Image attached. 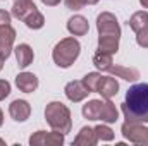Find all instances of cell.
I'll return each instance as SVG.
<instances>
[{
  "label": "cell",
  "mask_w": 148,
  "mask_h": 146,
  "mask_svg": "<svg viewBox=\"0 0 148 146\" xmlns=\"http://www.w3.org/2000/svg\"><path fill=\"white\" fill-rule=\"evenodd\" d=\"M122 113L127 122H148V84L140 83L127 89L122 103Z\"/></svg>",
  "instance_id": "obj_1"
},
{
  "label": "cell",
  "mask_w": 148,
  "mask_h": 146,
  "mask_svg": "<svg viewBox=\"0 0 148 146\" xmlns=\"http://www.w3.org/2000/svg\"><path fill=\"white\" fill-rule=\"evenodd\" d=\"M45 119L48 122V126L53 131H59L62 134L71 132L73 127V120H71V112L69 108L60 103V102H50L45 108Z\"/></svg>",
  "instance_id": "obj_2"
},
{
  "label": "cell",
  "mask_w": 148,
  "mask_h": 146,
  "mask_svg": "<svg viewBox=\"0 0 148 146\" xmlns=\"http://www.w3.org/2000/svg\"><path fill=\"white\" fill-rule=\"evenodd\" d=\"M79 52H81V45L76 38H64L55 45L52 52V59L59 67L67 69L76 62V59L79 57Z\"/></svg>",
  "instance_id": "obj_3"
},
{
  "label": "cell",
  "mask_w": 148,
  "mask_h": 146,
  "mask_svg": "<svg viewBox=\"0 0 148 146\" xmlns=\"http://www.w3.org/2000/svg\"><path fill=\"white\" fill-rule=\"evenodd\" d=\"M97 29H98V38H121V26L117 17L110 12H102L97 17Z\"/></svg>",
  "instance_id": "obj_4"
},
{
  "label": "cell",
  "mask_w": 148,
  "mask_h": 146,
  "mask_svg": "<svg viewBox=\"0 0 148 146\" xmlns=\"http://www.w3.org/2000/svg\"><path fill=\"white\" fill-rule=\"evenodd\" d=\"M121 132L126 139H129L134 145H148V127L141 122H124L121 127Z\"/></svg>",
  "instance_id": "obj_5"
},
{
  "label": "cell",
  "mask_w": 148,
  "mask_h": 146,
  "mask_svg": "<svg viewBox=\"0 0 148 146\" xmlns=\"http://www.w3.org/2000/svg\"><path fill=\"white\" fill-rule=\"evenodd\" d=\"M64 136L62 132L59 131H53V132H45V131H38L35 132L31 138H29V145L31 146H60L64 143Z\"/></svg>",
  "instance_id": "obj_6"
},
{
  "label": "cell",
  "mask_w": 148,
  "mask_h": 146,
  "mask_svg": "<svg viewBox=\"0 0 148 146\" xmlns=\"http://www.w3.org/2000/svg\"><path fill=\"white\" fill-rule=\"evenodd\" d=\"M16 40V29L12 26H2L0 28V55L7 60L12 53V45Z\"/></svg>",
  "instance_id": "obj_7"
},
{
  "label": "cell",
  "mask_w": 148,
  "mask_h": 146,
  "mask_svg": "<svg viewBox=\"0 0 148 146\" xmlns=\"http://www.w3.org/2000/svg\"><path fill=\"white\" fill-rule=\"evenodd\" d=\"M64 93H66V96L74 102V103H77V102H83L86 96H88V88L83 84V81H71V83H67L66 84V88H64Z\"/></svg>",
  "instance_id": "obj_8"
},
{
  "label": "cell",
  "mask_w": 148,
  "mask_h": 146,
  "mask_svg": "<svg viewBox=\"0 0 148 146\" xmlns=\"http://www.w3.org/2000/svg\"><path fill=\"white\" fill-rule=\"evenodd\" d=\"M9 113H10V117H12L16 122H24V120H28L29 115H31V107H29V103L24 102V100H14V102L9 105Z\"/></svg>",
  "instance_id": "obj_9"
},
{
  "label": "cell",
  "mask_w": 148,
  "mask_h": 146,
  "mask_svg": "<svg viewBox=\"0 0 148 146\" xmlns=\"http://www.w3.org/2000/svg\"><path fill=\"white\" fill-rule=\"evenodd\" d=\"M38 77L33 72H21L16 77V86L23 91V93H33L38 88Z\"/></svg>",
  "instance_id": "obj_10"
},
{
  "label": "cell",
  "mask_w": 148,
  "mask_h": 146,
  "mask_svg": "<svg viewBox=\"0 0 148 146\" xmlns=\"http://www.w3.org/2000/svg\"><path fill=\"white\" fill-rule=\"evenodd\" d=\"M35 10H36V5L31 0H16L14 5H12V16L19 21H24Z\"/></svg>",
  "instance_id": "obj_11"
},
{
  "label": "cell",
  "mask_w": 148,
  "mask_h": 146,
  "mask_svg": "<svg viewBox=\"0 0 148 146\" xmlns=\"http://www.w3.org/2000/svg\"><path fill=\"white\" fill-rule=\"evenodd\" d=\"M14 52H16L17 65H19L21 69H26L28 65H31V64H33L35 53H33V48H31L29 45H26V43H23V45H17V46L14 48Z\"/></svg>",
  "instance_id": "obj_12"
},
{
  "label": "cell",
  "mask_w": 148,
  "mask_h": 146,
  "mask_svg": "<svg viewBox=\"0 0 148 146\" xmlns=\"http://www.w3.org/2000/svg\"><path fill=\"white\" fill-rule=\"evenodd\" d=\"M67 29L69 33L74 36H84L90 29V24H88V19L83 17V16H73L69 21H67Z\"/></svg>",
  "instance_id": "obj_13"
},
{
  "label": "cell",
  "mask_w": 148,
  "mask_h": 146,
  "mask_svg": "<svg viewBox=\"0 0 148 146\" xmlns=\"http://www.w3.org/2000/svg\"><path fill=\"white\" fill-rule=\"evenodd\" d=\"M97 141H98V138H97L95 127H83L79 131V134L76 136L74 145L76 146H95Z\"/></svg>",
  "instance_id": "obj_14"
},
{
  "label": "cell",
  "mask_w": 148,
  "mask_h": 146,
  "mask_svg": "<svg viewBox=\"0 0 148 146\" xmlns=\"http://www.w3.org/2000/svg\"><path fill=\"white\" fill-rule=\"evenodd\" d=\"M103 98L110 100L112 96H115L119 93V83L115 81V77H102V83L98 86V91Z\"/></svg>",
  "instance_id": "obj_15"
},
{
  "label": "cell",
  "mask_w": 148,
  "mask_h": 146,
  "mask_svg": "<svg viewBox=\"0 0 148 146\" xmlns=\"http://www.w3.org/2000/svg\"><path fill=\"white\" fill-rule=\"evenodd\" d=\"M102 107H103L102 100H91L86 105H83V115H84V119H88V120H100Z\"/></svg>",
  "instance_id": "obj_16"
},
{
  "label": "cell",
  "mask_w": 148,
  "mask_h": 146,
  "mask_svg": "<svg viewBox=\"0 0 148 146\" xmlns=\"http://www.w3.org/2000/svg\"><path fill=\"white\" fill-rule=\"evenodd\" d=\"M109 71H110L112 76H115V77H122V79H126V81H136V79L140 77V72H138V69H134V67L112 65Z\"/></svg>",
  "instance_id": "obj_17"
},
{
  "label": "cell",
  "mask_w": 148,
  "mask_h": 146,
  "mask_svg": "<svg viewBox=\"0 0 148 146\" xmlns=\"http://www.w3.org/2000/svg\"><path fill=\"white\" fill-rule=\"evenodd\" d=\"M129 28H131L134 33L141 31L143 28H148V12H143V10L134 12V14L131 16V19H129Z\"/></svg>",
  "instance_id": "obj_18"
},
{
  "label": "cell",
  "mask_w": 148,
  "mask_h": 146,
  "mask_svg": "<svg viewBox=\"0 0 148 146\" xmlns=\"http://www.w3.org/2000/svg\"><path fill=\"white\" fill-rule=\"evenodd\" d=\"M117 117H119V112H117V108H115V105L112 103L110 100L103 102L100 120H102V122H107V124H112V122H115V120H117Z\"/></svg>",
  "instance_id": "obj_19"
},
{
  "label": "cell",
  "mask_w": 148,
  "mask_h": 146,
  "mask_svg": "<svg viewBox=\"0 0 148 146\" xmlns=\"http://www.w3.org/2000/svg\"><path fill=\"white\" fill-rule=\"evenodd\" d=\"M93 64L98 71H109L112 67V55L110 53H105V52H97L93 55Z\"/></svg>",
  "instance_id": "obj_20"
},
{
  "label": "cell",
  "mask_w": 148,
  "mask_h": 146,
  "mask_svg": "<svg viewBox=\"0 0 148 146\" xmlns=\"http://www.w3.org/2000/svg\"><path fill=\"white\" fill-rule=\"evenodd\" d=\"M102 74L98 72H88L84 77H83V84L88 88V91L90 93H97L98 91V86H100V83H102Z\"/></svg>",
  "instance_id": "obj_21"
},
{
  "label": "cell",
  "mask_w": 148,
  "mask_h": 146,
  "mask_svg": "<svg viewBox=\"0 0 148 146\" xmlns=\"http://www.w3.org/2000/svg\"><path fill=\"white\" fill-rule=\"evenodd\" d=\"M23 23H24L29 29H40V28H43V24H45V17H43V14L36 9V10H35L33 14H29Z\"/></svg>",
  "instance_id": "obj_22"
},
{
  "label": "cell",
  "mask_w": 148,
  "mask_h": 146,
  "mask_svg": "<svg viewBox=\"0 0 148 146\" xmlns=\"http://www.w3.org/2000/svg\"><path fill=\"white\" fill-rule=\"evenodd\" d=\"M95 132H97V138L102 139V141H112L114 139V131H112L109 126H97L95 127Z\"/></svg>",
  "instance_id": "obj_23"
},
{
  "label": "cell",
  "mask_w": 148,
  "mask_h": 146,
  "mask_svg": "<svg viewBox=\"0 0 148 146\" xmlns=\"http://www.w3.org/2000/svg\"><path fill=\"white\" fill-rule=\"evenodd\" d=\"M136 35H138V36H136V43H138L140 46H143V48H148V28H143V29L138 31Z\"/></svg>",
  "instance_id": "obj_24"
},
{
  "label": "cell",
  "mask_w": 148,
  "mask_h": 146,
  "mask_svg": "<svg viewBox=\"0 0 148 146\" xmlns=\"http://www.w3.org/2000/svg\"><path fill=\"white\" fill-rule=\"evenodd\" d=\"M9 95H10V84H9V81L0 79V102L5 100Z\"/></svg>",
  "instance_id": "obj_25"
},
{
  "label": "cell",
  "mask_w": 148,
  "mask_h": 146,
  "mask_svg": "<svg viewBox=\"0 0 148 146\" xmlns=\"http://www.w3.org/2000/svg\"><path fill=\"white\" fill-rule=\"evenodd\" d=\"M2 26H10V14L7 10H0V28Z\"/></svg>",
  "instance_id": "obj_26"
},
{
  "label": "cell",
  "mask_w": 148,
  "mask_h": 146,
  "mask_svg": "<svg viewBox=\"0 0 148 146\" xmlns=\"http://www.w3.org/2000/svg\"><path fill=\"white\" fill-rule=\"evenodd\" d=\"M66 5L73 10H79L84 5V0H66Z\"/></svg>",
  "instance_id": "obj_27"
},
{
  "label": "cell",
  "mask_w": 148,
  "mask_h": 146,
  "mask_svg": "<svg viewBox=\"0 0 148 146\" xmlns=\"http://www.w3.org/2000/svg\"><path fill=\"white\" fill-rule=\"evenodd\" d=\"M45 5H48V7H53V5H59L60 3V0H41Z\"/></svg>",
  "instance_id": "obj_28"
},
{
  "label": "cell",
  "mask_w": 148,
  "mask_h": 146,
  "mask_svg": "<svg viewBox=\"0 0 148 146\" xmlns=\"http://www.w3.org/2000/svg\"><path fill=\"white\" fill-rule=\"evenodd\" d=\"M97 2H98V0H84V5H86V3H88V5H95Z\"/></svg>",
  "instance_id": "obj_29"
},
{
  "label": "cell",
  "mask_w": 148,
  "mask_h": 146,
  "mask_svg": "<svg viewBox=\"0 0 148 146\" xmlns=\"http://www.w3.org/2000/svg\"><path fill=\"white\" fill-rule=\"evenodd\" d=\"M140 3H141L145 9H148V0H140Z\"/></svg>",
  "instance_id": "obj_30"
},
{
  "label": "cell",
  "mask_w": 148,
  "mask_h": 146,
  "mask_svg": "<svg viewBox=\"0 0 148 146\" xmlns=\"http://www.w3.org/2000/svg\"><path fill=\"white\" fill-rule=\"evenodd\" d=\"M3 60H5V59H3V57L0 55V71H2V67H3Z\"/></svg>",
  "instance_id": "obj_31"
},
{
  "label": "cell",
  "mask_w": 148,
  "mask_h": 146,
  "mask_svg": "<svg viewBox=\"0 0 148 146\" xmlns=\"http://www.w3.org/2000/svg\"><path fill=\"white\" fill-rule=\"evenodd\" d=\"M2 124H3V115H2V110H0V127H2Z\"/></svg>",
  "instance_id": "obj_32"
},
{
  "label": "cell",
  "mask_w": 148,
  "mask_h": 146,
  "mask_svg": "<svg viewBox=\"0 0 148 146\" xmlns=\"http://www.w3.org/2000/svg\"><path fill=\"white\" fill-rule=\"evenodd\" d=\"M0 145H3V139H0Z\"/></svg>",
  "instance_id": "obj_33"
}]
</instances>
